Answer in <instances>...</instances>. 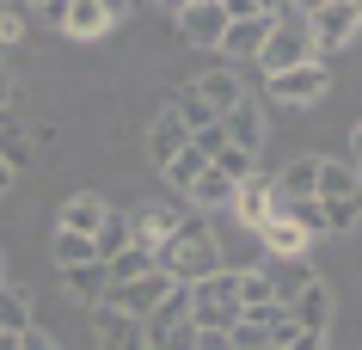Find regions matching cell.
Masks as SVG:
<instances>
[{"instance_id":"cell-1","label":"cell","mask_w":362,"mask_h":350,"mask_svg":"<svg viewBox=\"0 0 362 350\" xmlns=\"http://www.w3.org/2000/svg\"><path fill=\"white\" fill-rule=\"evenodd\" d=\"M153 264L172 276V283H203L209 271H221V240H215V228H209V215L203 209H191L185 221H178V233H166L160 246H153Z\"/></svg>"},{"instance_id":"cell-2","label":"cell","mask_w":362,"mask_h":350,"mask_svg":"<svg viewBox=\"0 0 362 350\" xmlns=\"http://www.w3.org/2000/svg\"><path fill=\"white\" fill-rule=\"evenodd\" d=\"M313 203L325 209V233H356V228H362V185H356V166H350V160H320Z\"/></svg>"},{"instance_id":"cell-3","label":"cell","mask_w":362,"mask_h":350,"mask_svg":"<svg viewBox=\"0 0 362 350\" xmlns=\"http://www.w3.org/2000/svg\"><path fill=\"white\" fill-rule=\"evenodd\" d=\"M301 62H320L313 56V31H307L301 13H283V19L270 25L264 49H258V68L264 74H283V68H301Z\"/></svg>"},{"instance_id":"cell-4","label":"cell","mask_w":362,"mask_h":350,"mask_svg":"<svg viewBox=\"0 0 362 350\" xmlns=\"http://www.w3.org/2000/svg\"><path fill=\"white\" fill-rule=\"evenodd\" d=\"M240 320V289H233V271H209L203 283H191V326H221L228 332Z\"/></svg>"},{"instance_id":"cell-5","label":"cell","mask_w":362,"mask_h":350,"mask_svg":"<svg viewBox=\"0 0 362 350\" xmlns=\"http://www.w3.org/2000/svg\"><path fill=\"white\" fill-rule=\"evenodd\" d=\"M332 93V68L325 62H301V68H283L270 74V105H288V111H307Z\"/></svg>"},{"instance_id":"cell-6","label":"cell","mask_w":362,"mask_h":350,"mask_svg":"<svg viewBox=\"0 0 362 350\" xmlns=\"http://www.w3.org/2000/svg\"><path fill=\"white\" fill-rule=\"evenodd\" d=\"M172 289H178V283H172L166 271H148V276H135V283H111V295H105V301H111L117 313H129V320H148V313L160 308Z\"/></svg>"},{"instance_id":"cell-7","label":"cell","mask_w":362,"mask_h":350,"mask_svg":"<svg viewBox=\"0 0 362 350\" xmlns=\"http://www.w3.org/2000/svg\"><path fill=\"white\" fill-rule=\"evenodd\" d=\"M307 31H313V56H332V49H344V43H356L362 13L344 6V0H332V6H320V13L307 19Z\"/></svg>"},{"instance_id":"cell-8","label":"cell","mask_w":362,"mask_h":350,"mask_svg":"<svg viewBox=\"0 0 362 350\" xmlns=\"http://www.w3.org/2000/svg\"><path fill=\"white\" fill-rule=\"evenodd\" d=\"M86 320H93V332H98V350H148V326L129 320V313H117L111 301L86 308Z\"/></svg>"},{"instance_id":"cell-9","label":"cell","mask_w":362,"mask_h":350,"mask_svg":"<svg viewBox=\"0 0 362 350\" xmlns=\"http://www.w3.org/2000/svg\"><path fill=\"white\" fill-rule=\"evenodd\" d=\"M178 31H185V43H197V49H221V37H228L221 0H185V6H178Z\"/></svg>"},{"instance_id":"cell-10","label":"cell","mask_w":362,"mask_h":350,"mask_svg":"<svg viewBox=\"0 0 362 350\" xmlns=\"http://www.w3.org/2000/svg\"><path fill=\"white\" fill-rule=\"evenodd\" d=\"M332 313H338V295H332L325 276H307V289L288 301V320L301 332H332Z\"/></svg>"},{"instance_id":"cell-11","label":"cell","mask_w":362,"mask_h":350,"mask_svg":"<svg viewBox=\"0 0 362 350\" xmlns=\"http://www.w3.org/2000/svg\"><path fill=\"white\" fill-rule=\"evenodd\" d=\"M233 221H240V228H264L270 221V209H276V185H270L264 173H252V178H240V185H233Z\"/></svg>"},{"instance_id":"cell-12","label":"cell","mask_w":362,"mask_h":350,"mask_svg":"<svg viewBox=\"0 0 362 350\" xmlns=\"http://www.w3.org/2000/svg\"><path fill=\"white\" fill-rule=\"evenodd\" d=\"M221 129H228L233 148H246V154H264V136H270V117L258 98H246V105H233L228 117H221Z\"/></svg>"},{"instance_id":"cell-13","label":"cell","mask_w":362,"mask_h":350,"mask_svg":"<svg viewBox=\"0 0 362 350\" xmlns=\"http://www.w3.org/2000/svg\"><path fill=\"white\" fill-rule=\"evenodd\" d=\"M178 221H185V209H178V203H148V209H135V215H129L135 246H148V252H153L166 233H178Z\"/></svg>"},{"instance_id":"cell-14","label":"cell","mask_w":362,"mask_h":350,"mask_svg":"<svg viewBox=\"0 0 362 350\" xmlns=\"http://www.w3.org/2000/svg\"><path fill=\"white\" fill-rule=\"evenodd\" d=\"M105 215H111V203H105L98 191H74L68 203H62V221H56V228H68V233H86V240H93V233L105 228Z\"/></svg>"},{"instance_id":"cell-15","label":"cell","mask_w":362,"mask_h":350,"mask_svg":"<svg viewBox=\"0 0 362 350\" xmlns=\"http://www.w3.org/2000/svg\"><path fill=\"white\" fill-rule=\"evenodd\" d=\"M197 98H203V105H209L215 117H228L233 105H246V86H240V74H233V68H209V74L197 80Z\"/></svg>"},{"instance_id":"cell-16","label":"cell","mask_w":362,"mask_h":350,"mask_svg":"<svg viewBox=\"0 0 362 350\" xmlns=\"http://www.w3.org/2000/svg\"><path fill=\"white\" fill-rule=\"evenodd\" d=\"M62 289H68V301H80V308H98L105 295H111V276H105V264H68L62 271Z\"/></svg>"},{"instance_id":"cell-17","label":"cell","mask_w":362,"mask_h":350,"mask_svg":"<svg viewBox=\"0 0 362 350\" xmlns=\"http://www.w3.org/2000/svg\"><path fill=\"white\" fill-rule=\"evenodd\" d=\"M252 233L264 240V252H270V258H307V246H313V240H307V233L295 228L288 215H270L264 228H252Z\"/></svg>"},{"instance_id":"cell-18","label":"cell","mask_w":362,"mask_h":350,"mask_svg":"<svg viewBox=\"0 0 362 350\" xmlns=\"http://www.w3.org/2000/svg\"><path fill=\"white\" fill-rule=\"evenodd\" d=\"M233 289H240V313H252V320H264V313L276 308L264 264H246V271H233Z\"/></svg>"},{"instance_id":"cell-19","label":"cell","mask_w":362,"mask_h":350,"mask_svg":"<svg viewBox=\"0 0 362 350\" xmlns=\"http://www.w3.org/2000/svg\"><path fill=\"white\" fill-rule=\"evenodd\" d=\"M264 276H270V295H276V308H288V301L307 289V276H313V271H307V258H270Z\"/></svg>"},{"instance_id":"cell-20","label":"cell","mask_w":362,"mask_h":350,"mask_svg":"<svg viewBox=\"0 0 362 350\" xmlns=\"http://www.w3.org/2000/svg\"><path fill=\"white\" fill-rule=\"evenodd\" d=\"M185 320H191V289L178 283V289H172L166 301H160V308L148 313V320H141V326H148V344H160V338H166L172 326H185Z\"/></svg>"},{"instance_id":"cell-21","label":"cell","mask_w":362,"mask_h":350,"mask_svg":"<svg viewBox=\"0 0 362 350\" xmlns=\"http://www.w3.org/2000/svg\"><path fill=\"white\" fill-rule=\"evenodd\" d=\"M270 25H276V19H233L228 37H221V56H252V62H258V49H264V37H270Z\"/></svg>"},{"instance_id":"cell-22","label":"cell","mask_w":362,"mask_h":350,"mask_svg":"<svg viewBox=\"0 0 362 350\" xmlns=\"http://www.w3.org/2000/svg\"><path fill=\"white\" fill-rule=\"evenodd\" d=\"M0 160H6L13 173L31 166V129L19 123V111H0Z\"/></svg>"},{"instance_id":"cell-23","label":"cell","mask_w":362,"mask_h":350,"mask_svg":"<svg viewBox=\"0 0 362 350\" xmlns=\"http://www.w3.org/2000/svg\"><path fill=\"white\" fill-rule=\"evenodd\" d=\"M185 203H191V209H203V215L228 209V203H233V178H221V173L209 166V173H203V178L191 185V191H185Z\"/></svg>"},{"instance_id":"cell-24","label":"cell","mask_w":362,"mask_h":350,"mask_svg":"<svg viewBox=\"0 0 362 350\" xmlns=\"http://www.w3.org/2000/svg\"><path fill=\"white\" fill-rule=\"evenodd\" d=\"M313 178H320V154H301V160H288L270 185H276V197H313Z\"/></svg>"},{"instance_id":"cell-25","label":"cell","mask_w":362,"mask_h":350,"mask_svg":"<svg viewBox=\"0 0 362 350\" xmlns=\"http://www.w3.org/2000/svg\"><path fill=\"white\" fill-rule=\"evenodd\" d=\"M62 31H68V37H105V31H111V19H105V6H98V0H68Z\"/></svg>"},{"instance_id":"cell-26","label":"cell","mask_w":362,"mask_h":350,"mask_svg":"<svg viewBox=\"0 0 362 350\" xmlns=\"http://www.w3.org/2000/svg\"><path fill=\"white\" fill-rule=\"evenodd\" d=\"M160 173H166V185H172V191H191L197 178L209 173V154H197L191 141H185V148H178V154H172L166 166H160Z\"/></svg>"},{"instance_id":"cell-27","label":"cell","mask_w":362,"mask_h":350,"mask_svg":"<svg viewBox=\"0 0 362 350\" xmlns=\"http://www.w3.org/2000/svg\"><path fill=\"white\" fill-rule=\"evenodd\" d=\"M185 141H191V136H185V123H178L172 111H160V117H153V129H148V154L160 160V166H166V160L178 154Z\"/></svg>"},{"instance_id":"cell-28","label":"cell","mask_w":362,"mask_h":350,"mask_svg":"<svg viewBox=\"0 0 362 350\" xmlns=\"http://www.w3.org/2000/svg\"><path fill=\"white\" fill-rule=\"evenodd\" d=\"M49 258H56V271H68V264H93V258H98V246L86 240V233L56 228V240H49ZM98 264H105V258H98Z\"/></svg>"},{"instance_id":"cell-29","label":"cell","mask_w":362,"mask_h":350,"mask_svg":"<svg viewBox=\"0 0 362 350\" xmlns=\"http://www.w3.org/2000/svg\"><path fill=\"white\" fill-rule=\"evenodd\" d=\"M148 271H160V264H153V252H148V246H135V240L117 258H105V276H111V283H135V276H148Z\"/></svg>"},{"instance_id":"cell-30","label":"cell","mask_w":362,"mask_h":350,"mask_svg":"<svg viewBox=\"0 0 362 350\" xmlns=\"http://www.w3.org/2000/svg\"><path fill=\"white\" fill-rule=\"evenodd\" d=\"M31 320H37V313H31V295H25L19 283H0V332H25Z\"/></svg>"},{"instance_id":"cell-31","label":"cell","mask_w":362,"mask_h":350,"mask_svg":"<svg viewBox=\"0 0 362 350\" xmlns=\"http://www.w3.org/2000/svg\"><path fill=\"white\" fill-rule=\"evenodd\" d=\"M166 111L178 117V123H185V136H197V129H209V123H215V111L203 105V98H197V86H185V93H172V105H166Z\"/></svg>"},{"instance_id":"cell-32","label":"cell","mask_w":362,"mask_h":350,"mask_svg":"<svg viewBox=\"0 0 362 350\" xmlns=\"http://www.w3.org/2000/svg\"><path fill=\"white\" fill-rule=\"evenodd\" d=\"M129 240H135V228H129V215H123V209H111V215H105V228L93 233L98 258H117V252H123V246H129Z\"/></svg>"},{"instance_id":"cell-33","label":"cell","mask_w":362,"mask_h":350,"mask_svg":"<svg viewBox=\"0 0 362 350\" xmlns=\"http://www.w3.org/2000/svg\"><path fill=\"white\" fill-rule=\"evenodd\" d=\"M209 166H215L221 178H233V185H240V178H252V173H258V154H246V148H233V141H228V148H221V154H215Z\"/></svg>"},{"instance_id":"cell-34","label":"cell","mask_w":362,"mask_h":350,"mask_svg":"<svg viewBox=\"0 0 362 350\" xmlns=\"http://www.w3.org/2000/svg\"><path fill=\"white\" fill-rule=\"evenodd\" d=\"M228 338H233V350H264L270 344V332H264V320H252V313H240L228 326Z\"/></svg>"},{"instance_id":"cell-35","label":"cell","mask_w":362,"mask_h":350,"mask_svg":"<svg viewBox=\"0 0 362 350\" xmlns=\"http://www.w3.org/2000/svg\"><path fill=\"white\" fill-rule=\"evenodd\" d=\"M191 148H197V154H221V148H228V129H221V117H215V123H209V129H197V136H191Z\"/></svg>"},{"instance_id":"cell-36","label":"cell","mask_w":362,"mask_h":350,"mask_svg":"<svg viewBox=\"0 0 362 350\" xmlns=\"http://www.w3.org/2000/svg\"><path fill=\"white\" fill-rule=\"evenodd\" d=\"M25 31V6L19 0H0V43H13Z\"/></svg>"},{"instance_id":"cell-37","label":"cell","mask_w":362,"mask_h":350,"mask_svg":"<svg viewBox=\"0 0 362 350\" xmlns=\"http://www.w3.org/2000/svg\"><path fill=\"white\" fill-rule=\"evenodd\" d=\"M19 350H62V344H56V332H43L37 320H31V326L19 332Z\"/></svg>"},{"instance_id":"cell-38","label":"cell","mask_w":362,"mask_h":350,"mask_svg":"<svg viewBox=\"0 0 362 350\" xmlns=\"http://www.w3.org/2000/svg\"><path fill=\"white\" fill-rule=\"evenodd\" d=\"M191 350H233V338H228L221 326H197V344H191Z\"/></svg>"},{"instance_id":"cell-39","label":"cell","mask_w":362,"mask_h":350,"mask_svg":"<svg viewBox=\"0 0 362 350\" xmlns=\"http://www.w3.org/2000/svg\"><path fill=\"white\" fill-rule=\"evenodd\" d=\"M325 344H332V332H295L283 350H325Z\"/></svg>"},{"instance_id":"cell-40","label":"cell","mask_w":362,"mask_h":350,"mask_svg":"<svg viewBox=\"0 0 362 350\" xmlns=\"http://www.w3.org/2000/svg\"><path fill=\"white\" fill-rule=\"evenodd\" d=\"M13 98H19V80H13V68H0V111H13Z\"/></svg>"},{"instance_id":"cell-41","label":"cell","mask_w":362,"mask_h":350,"mask_svg":"<svg viewBox=\"0 0 362 350\" xmlns=\"http://www.w3.org/2000/svg\"><path fill=\"white\" fill-rule=\"evenodd\" d=\"M98 6H105V19H129V13H135V6H141V0H98Z\"/></svg>"},{"instance_id":"cell-42","label":"cell","mask_w":362,"mask_h":350,"mask_svg":"<svg viewBox=\"0 0 362 350\" xmlns=\"http://www.w3.org/2000/svg\"><path fill=\"white\" fill-rule=\"evenodd\" d=\"M37 19H43V25H62V19H68V0H43Z\"/></svg>"},{"instance_id":"cell-43","label":"cell","mask_w":362,"mask_h":350,"mask_svg":"<svg viewBox=\"0 0 362 350\" xmlns=\"http://www.w3.org/2000/svg\"><path fill=\"white\" fill-rule=\"evenodd\" d=\"M320 6H332V0H288V13H301V19H313Z\"/></svg>"},{"instance_id":"cell-44","label":"cell","mask_w":362,"mask_h":350,"mask_svg":"<svg viewBox=\"0 0 362 350\" xmlns=\"http://www.w3.org/2000/svg\"><path fill=\"white\" fill-rule=\"evenodd\" d=\"M13 178H19V173H13V166H6V160H0V197L13 191Z\"/></svg>"},{"instance_id":"cell-45","label":"cell","mask_w":362,"mask_h":350,"mask_svg":"<svg viewBox=\"0 0 362 350\" xmlns=\"http://www.w3.org/2000/svg\"><path fill=\"white\" fill-rule=\"evenodd\" d=\"M350 160H362V123H356V136H350Z\"/></svg>"},{"instance_id":"cell-46","label":"cell","mask_w":362,"mask_h":350,"mask_svg":"<svg viewBox=\"0 0 362 350\" xmlns=\"http://www.w3.org/2000/svg\"><path fill=\"white\" fill-rule=\"evenodd\" d=\"M0 350H19V332H0Z\"/></svg>"},{"instance_id":"cell-47","label":"cell","mask_w":362,"mask_h":350,"mask_svg":"<svg viewBox=\"0 0 362 350\" xmlns=\"http://www.w3.org/2000/svg\"><path fill=\"white\" fill-rule=\"evenodd\" d=\"M350 166H356V185H362V160H350Z\"/></svg>"},{"instance_id":"cell-48","label":"cell","mask_w":362,"mask_h":350,"mask_svg":"<svg viewBox=\"0 0 362 350\" xmlns=\"http://www.w3.org/2000/svg\"><path fill=\"white\" fill-rule=\"evenodd\" d=\"M0 68H6V43H0Z\"/></svg>"},{"instance_id":"cell-49","label":"cell","mask_w":362,"mask_h":350,"mask_svg":"<svg viewBox=\"0 0 362 350\" xmlns=\"http://www.w3.org/2000/svg\"><path fill=\"white\" fill-rule=\"evenodd\" d=\"M0 283H6V258H0Z\"/></svg>"},{"instance_id":"cell-50","label":"cell","mask_w":362,"mask_h":350,"mask_svg":"<svg viewBox=\"0 0 362 350\" xmlns=\"http://www.w3.org/2000/svg\"><path fill=\"white\" fill-rule=\"evenodd\" d=\"M344 6H356V13H362V0H344Z\"/></svg>"},{"instance_id":"cell-51","label":"cell","mask_w":362,"mask_h":350,"mask_svg":"<svg viewBox=\"0 0 362 350\" xmlns=\"http://www.w3.org/2000/svg\"><path fill=\"white\" fill-rule=\"evenodd\" d=\"M264 350H283V344H264Z\"/></svg>"},{"instance_id":"cell-52","label":"cell","mask_w":362,"mask_h":350,"mask_svg":"<svg viewBox=\"0 0 362 350\" xmlns=\"http://www.w3.org/2000/svg\"><path fill=\"white\" fill-rule=\"evenodd\" d=\"M31 6H43V0H31Z\"/></svg>"},{"instance_id":"cell-53","label":"cell","mask_w":362,"mask_h":350,"mask_svg":"<svg viewBox=\"0 0 362 350\" xmlns=\"http://www.w3.org/2000/svg\"><path fill=\"white\" fill-rule=\"evenodd\" d=\"M6 49H13V43H6Z\"/></svg>"}]
</instances>
